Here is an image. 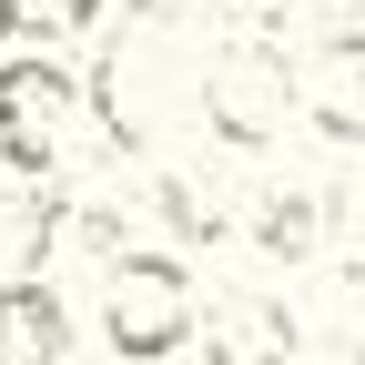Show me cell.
I'll use <instances>...</instances> for the list:
<instances>
[{
	"mask_svg": "<svg viewBox=\"0 0 365 365\" xmlns=\"http://www.w3.org/2000/svg\"><path fill=\"white\" fill-rule=\"evenodd\" d=\"M325 335H335L345 365H365V254L335 264V284H325Z\"/></svg>",
	"mask_w": 365,
	"mask_h": 365,
	"instance_id": "30bf717a",
	"label": "cell"
},
{
	"mask_svg": "<svg viewBox=\"0 0 365 365\" xmlns=\"http://www.w3.org/2000/svg\"><path fill=\"white\" fill-rule=\"evenodd\" d=\"M81 112L102 122V143L112 153H132V163H153L163 153V132L193 112V61L173 51V41H112L102 51V71H91V91H81Z\"/></svg>",
	"mask_w": 365,
	"mask_h": 365,
	"instance_id": "6da1fadb",
	"label": "cell"
},
{
	"mask_svg": "<svg viewBox=\"0 0 365 365\" xmlns=\"http://www.w3.org/2000/svg\"><path fill=\"white\" fill-rule=\"evenodd\" d=\"M193 112L223 153H264L284 143V132L304 122L294 112V61L274 51V41H223L213 61H193Z\"/></svg>",
	"mask_w": 365,
	"mask_h": 365,
	"instance_id": "7a4b0ae2",
	"label": "cell"
},
{
	"mask_svg": "<svg viewBox=\"0 0 365 365\" xmlns=\"http://www.w3.org/2000/svg\"><path fill=\"white\" fill-rule=\"evenodd\" d=\"M102 21V0H0V41H71Z\"/></svg>",
	"mask_w": 365,
	"mask_h": 365,
	"instance_id": "9c48e42d",
	"label": "cell"
},
{
	"mask_svg": "<svg viewBox=\"0 0 365 365\" xmlns=\"http://www.w3.org/2000/svg\"><path fill=\"white\" fill-rule=\"evenodd\" d=\"M143 213L163 223L173 244H213L223 223H234V213H223V182H213V173H182V163H153V182H143Z\"/></svg>",
	"mask_w": 365,
	"mask_h": 365,
	"instance_id": "52a82bcc",
	"label": "cell"
},
{
	"mask_svg": "<svg viewBox=\"0 0 365 365\" xmlns=\"http://www.w3.org/2000/svg\"><path fill=\"white\" fill-rule=\"evenodd\" d=\"M294 345H304V325L274 294H223V304H203V365H294Z\"/></svg>",
	"mask_w": 365,
	"mask_h": 365,
	"instance_id": "8992f818",
	"label": "cell"
},
{
	"mask_svg": "<svg viewBox=\"0 0 365 365\" xmlns=\"http://www.w3.org/2000/svg\"><path fill=\"white\" fill-rule=\"evenodd\" d=\"M0 365H71V304L41 264L0 274Z\"/></svg>",
	"mask_w": 365,
	"mask_h": 365,
	"instance_id": "5b68a950",
	"label": "cell"
},
{
	"mask_svg": "<svg viewBox=\"0 0 365 365\" xmlns=\"http://www.w3.org/2000/svg\"><path fill=\"white\" fill-rule=\"evenodd\" d=\"M143 11H173V0H143Z\"/></svg>",
	"mask_w": 365,
	"mask_h": 365,
	"instance_id": "8fae6325",
	"label": "cell"
},
{
	"mask_svg": "<svg viewBox=\"0 0 365 365\" xmlns=\"http://www.w3.org/2000/svg\"><path fill=\"white\" fill-rule=\"evenodd\" d=\"M182 335H193V274L173 254H153V244H122L102 264V345H112V365H163V355H182Z\"/></svg>",
	"mask_w": 365,
	"mask_h": 365,
	"instance_id": "3957f363",
	"label": "cell"
},
{
	"mask_svg": "<svg viewBox=\"0 0 365 365\" xmlns=\"http://www.w3.org/2000/svg\"><path fill=\"white\" fill-rule=\"evenodd\" d=\"M335 223V193L325 182H274V193H254V244L264 254H314Z\"/></svg>",
	"mask_w": 365,
	"mask_h": 365,
	"instance_id": "ba28073f",
	"label": "cell"
},
{
	"mask_svg": "<svg viewBox=\"0 0 365 365\" xmlns=\"http://www.w3.org/2000/svg\"><path fill=\"white\" fill-rule=\"evenodd\" d=\"M81 122H91V112H81V81H71L51 51L0 61V163H11L21 182H51Z\"/></svg>",
	"mask_w": 365,
	"mask_h": 365,
	"instance_id": "277c9868",
	"label": "cell"
}]
</instances>
